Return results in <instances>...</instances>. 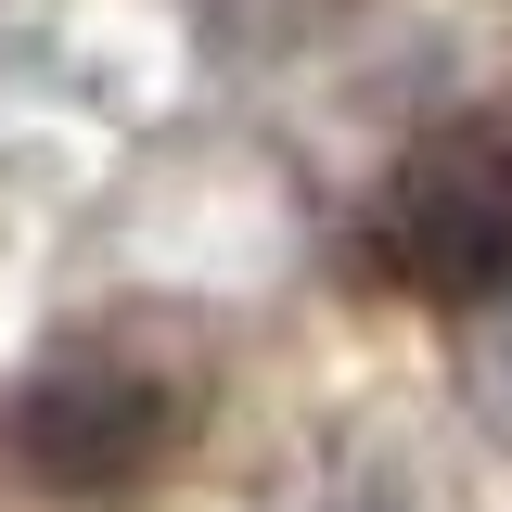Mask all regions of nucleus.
<instances>
[{
	"label": "nucleus",
	"instance_id": "1",
	"mask_svg": "<svg viewBox=\"0 0 512 512\" xmlns=\"http://www.w3.org/2000/svg\"><path fill=\"white\" fill-rule=\"evenodd\" d=\"M359 269L423 295V308H474L512 282V116H448L410 141L359 205Z\"/></svg>",
	"mask_w": 512,
	"mask_h": 512
},
{
	"label": "nucleus",
	"instance_id": "2",
	"mask_svg": "<svg viewBox=\"0 0 512 512\" xmlns=\"http://www.w3.org/2000/svg\"><path fill=\"white\" fill-rule=\"evenodd\" d=\"M192 397L154 359H128V346H64L39 372L13 384V410H0V461L26 474V487H52V500H128L141 474H167V448H180Z\"/></svg>",
	"mask_w": 512,
	"mask_h": 512
}]
</instances>
